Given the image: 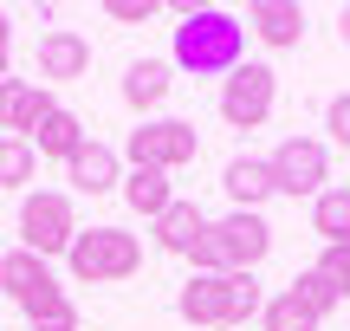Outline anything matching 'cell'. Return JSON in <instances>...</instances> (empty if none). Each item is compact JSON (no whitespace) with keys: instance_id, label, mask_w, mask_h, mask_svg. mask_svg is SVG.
Returning <instances> with one entry per match:
<instances>
[{"instance_id":"7c38bea8","label":"cell","mask_w":350,"mask_h":331,"mask_svg":"<svg viewBox=\"0 0 350 331\" xmlns=\"http://www.w3.org/2000/svg\"><path fill=\"white\" fill-rule=\"evenodd\" d=\"M221 189L234 195V208L260 215V202H273L279 182H273V163H266V156H234V163L221 169Z\"/></svg>"},{"instance_id":"484cf974","label":"cell","mask_w":350,"mask_h":331,"mask_svg":"<svg viewBox=\"0 0 350 331\" xmlns=\"http://www.w3.org/2000/svg\"><path fill=\"white\" fill-rule=\"evenodd\" d=\"M7 46H13V26H0V78H7Z\"/></svg>"},{"instance_id":"e0dca14e","label":"cell","mask_w":350,"mask_h":331,"mask_svg":"<svg viewBox=\"0 0 350 331\" xmlns=\"http://www.w3.org/2000/svg\"><path fill=\"white\" fill-rule=\"evenodd\" d=\"M169 91H175V65L169 59H137L124 72V104H130V111H156Z\"/></svg>"},{"instance_id":"ac0fdd59","label":"cell","mask_w":350,"mask_h":331,"mask_svg":"<svg viewBox=\"0 0 350 331\" xmlns=\"http://www.w3.org/2000/svg\"><path fill=\"white\" fill-rule=\"evenodd\" d=\"M124 202L137 208L143 221H156V215L175 202V189H169V176H163V169H130V176H124Z\"/></svg>"},{"instance_id":"44dd1931","label":"cell","mask_w":350,"mask_h":331,"mask_svg":"<svg viewBox=\"0 0 350 331\" xmlns=\"http://www.w3.org/2000/svg\"><path fill=\"white\" fill-rule=\"evenodd\" d=\"M39 176V156L26 137H0V189H26Z\"/></svg>"},{"instance_id":"4fadbf2b","label":"cell","mask_w":350,"mask_h":331,"mask_svg":"<svg viewBox=\"0 0 350 331\" xmlns=\"http://www.w3.org/2000/svg\"><path fill=\"white\" fill-rule=\"evenodd\" d=\"M91 72V39L78 33H46L39 39V78H52V85H65V78H85Z\"/></svg>"},{"instance_id":"4316f807","label":"cell","mask_w":350,"mask_h":331,"mask_svg":"<svg viewBox=\"0 0 350 331\" xmlns=\"http://www.w3.org/2000/svg\"><path fill=\"white\" fill-rule=\"evenodd\" d=\"M338 33H344V46H350V7H338Z\"/></svg>"},{"instance_id":"277c9868","label":"cell","mask_w":350,"mask_h":331,"mask_svg":"<svg viewBox=\"0 0 350 331\" xmlns=\"http://www.w3.org/2000/svg\"><path fill=\"white\" fill-rule=\"evenodd\" d=\"M65 267H72V280H85V286L130 280V273L143 267V241H137V234H124V228H78Z\"/></svg>"},{"instance_id":"52a82bcc","label":"cell","mask_w":350,"mask_h":331,"mask_svg":"<svg viewBox=\"0 0 350 331\" xmlns=\"http://www.w3.org/2000/svg\"><path fill=\"white\" fill-rule=\"evenodd\" d=\"M124 156H130V169H188L201 156V137H195V124H182V117H150V124H137L130 130V143H124Z\"/></svg>"},{"instance_id":"9c48e42d","label":"cell","mask_w":350,"mask_h":331,"mask_svg":"<svg viewBox=\"0 0 350 331\" xmlns=\"http://www.w3.org/2000/svg\"><path fill=\"white\" fill-rule=\"evenodd\" d=\"M52 111V91L39 78H0V137H33Z\"/></svg>"},{"instance_id":"d6986e66","label":"cell","mask_w":350,"mask_h":331,"mask_svg":"<svg viewBox=\"0 0 350 331\" xmlns=\"http://www.w3.org/2000/svg\"><path fill=\"white\" fill-rule=\"evenodd\" d=\"M312 228H318V241H350V182H331L325 195L312 202Z\"/></svg>"},{"instance_id":"6da1fadb","label":"cell","mask_w":350,"mask_h":331,"mask_svg":"<svg viewBox=\"0 0 350 331\" xmlns=\"http://www.w3.org/2000/svg\"><path fill=\"white\" fill-rule=\"evenodd\" d=\"M169 65L195 78H227L234 65H247V20L227 7H188L182 26H175Z\"/></svg>"},{"instance_id":"2e32d148","label":"cell","mask_w":350,"mask_h":331,"mask_svg":"<svg viewBox=\"0 0 350 331\" xmlns=\"http://www.w3.org/2000/svg\"><path fill=\"white\" fill-rule=\"evenodd\" d=\"M150 228H156V247H163V254H195V241L208 234V215H201L195 202H169Z\"/></svg>"},{"instance_id":"ffe728a7","label":"cell","mask_w":350,"mask_h":331,"mask_svg":"<svg viewBox=\"0 0 350 331\" xmlns=\"http://www.w3.org/2000/svg\"><path fill=\"white\" fill-rule=\"evenodd\" d=\"M292 299H299V306H305V312H312V319H318V325H325V319H331V312H338V306H344V293H338V286H331V280H325V273H318V267H305V273H299V280H292Z\"/></svg>"},{"instance_id":"30bf717a","label":"cell","mask_w":350,"mask_h":331,"mask_svg":"<svg viewBox=\"0 0 350 331\" xmlns=\"http://www.w3.org/2000/svg\"><path fill=\"white\" fill-rule=\"evenodd\" d=\"M247 33L260 39V46H273V52H292L305 39V7L299 0H253L247 7Z\"/></svg>"},{"instance_id":"5bb4252c","label":"cell","mask_w":350,"mask_h":331,"mask_svg":"<svg viewBox=\"0 0 350 331\" xmlns=\"http://www.w3.org/2000/svg\"><path fill=\"white\" fill-rule=\"evenodd\" d=\"M46 286H59V280H52V260L26 254V247L0 254V293H7L13 306H26V299H33V293H46Z\"/></svg>"},{"instance_id":"5b68a950","label":"cell","mask_w":350,"mask_h":331,"mask_svg":"<svg viewBox=\"0 0 350 331\" xmlns=\"http://www.w3.org/2000/svg\"><path fill=\"white\" fill-rule=\"evenodd\" d=\"M72 241H78L72 195L33 189V195L20 202V247H26V254H39V260H59V254H72Z\"/></svg>"},{"instance_id":"ba28073f","label":"cell","mask_w":350,"mask_h":331,"mask_svg":"<svg viewBox=\"0 0 350 331\" xmlns=\"http://www.w3.org/2000/svg\"><path fill=\"white\" fill-rule=\"evenodd\" d=\"M266 163H273L279 195H292V202H318L331 189V143H318V137H286Z\"/></svg>"},{"instance_id":"603a6c76","label":"cell","mask_w":350,"mask_h":331,"mask_svg":"<svg viewBox=\"0 0 350 331\" xmlns=\"http://www.w3.org/2000/svg\"><path fill=\"white\" fill-rule=\"evenodd\" d=\"M318 273H325V280L350 299V241H331L325 254H318Z\"/></svg>"},{"instance_id":"cb8c5ba5","label":"cell","mask_w":350,"mask_h":331,"mask_svg":"<svg viewBox=\"0 0 350 331\" xmlns=\"http://www.w3.org/2000/svg\"><path fill=\"white\" fill-rule=\"evenodd\" d=\"M325 130H331L338 150H350V91H338V98L325 104Z\"/></svg>"},{"instance_id":"83f0119b","label":"cell","mask_w":350,"mask_h":331,"mask_svg":"<svg viewBox=\"0 0 350 331\" xmlns=\"http://www.w3.org/2000/svg\"><path fill=\"white\" fill-rule=\"evenodd\" d=\"M0 26H7V13H0Z\"/></svg>"},{"instance_id":"7a4b0ae2","label":"cell","mask_w":350,"mask_h":331,"mask_svg":"<svg viewBox=\"0 0 350 331\" xmlns=\"http://www.w3.org/2000/svg\"><path fill=\"white\" fill-rule=\"evenodd\" d=\"M175 312L188 325H208V331H234L247 319L266 312V293L253 273H188L182 293H175Z\"/></svg>"},{"instance_id":"d4e9b609","label":"cell","mask_w":350,"mask_h":331,"mask_svg":"<svg viewBox=\"0 0 350 331\" xmlns=\"http://www.w3.org/2000/svg\"><path fill=\"white\" fill-rule=\"evenodd\" d=\"M104 13H111V20H124V26H143V20L156 13V0H111Z\"/></svg>"},{"instance_id":"8fae6325","label":"cell","mask_w":350,"mask_h":331,"mask_svg":"<svg viewBox=\"0 0 350 331\" xmlns=\"http://www.w3.org/2000/svg\"><path fill=\"white\" fill-rule=\"evenodd\" d=\"M65 182H72L78 195H111V189H124V156H117L111 143H85V150L65 163Z\"/></svg>"},{"instance_id":"7402d4cb","label":"cell","mask_w":350,"mask_h":331,"mask_svg":"<svg viewBox=\"0 0 350 331\" xmlns=\"http://www.w3.org/2000/svg\"><path fill=\"white\" fill-rule=\"evenodd\" d=\"M260 325H266V331H318V319H312V312L299 306V299H292V286H286V293H273V299H266Z\"/></svg>"},{"instance_id":"3957f363","label":"cell","mask_w":350,"mask_h":331,"mask_svg":"<svg viewBox=\"0 0 350 331\" xmlns=\"http://www.w3.org/2000/svg\"><path fill=\"white\" fill-rule=\"evenodd\" d=\"M266 254H273V228L247 208H234V215L208 221V234L195 241L188 260H195V273H253Z\"/></svg>"},{"instance_id":"9a60e30c","label":"cell","mask_w":350,"mask_h":331,"mask_svg":"<svg viewBox=\"0 0 350 331\" xmlns=\"http://www.w3.org/2000/svg\"><path fill=\"white\" fill-rule=\"evenodd\" d=\"M26 143H33V156H59V163H72V156L85 150L91 137H85V124H78V117L65 111V104H52V111L39 117V130H33Z\"/></svg>"},{"instance_id":"8992f818","label":"cell","mask_w":350,"mask_h":331,"mask_svg":"<svg viewBox=\"0 0 350 331\" xmlns=\"http://www.w3.org/2000/svg\"><path fill=\"white\" fill-rule=\"evenodd\" d=\"M279 104V72L266 59H247L221 78V124L227 130H260Z\"/></svg>"}]
</instances>
